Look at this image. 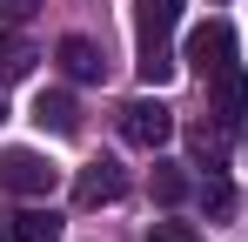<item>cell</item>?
<instances>
[{"label": "cell", "instance_id": "6", "mask_svg": "<svg viewBox=\"0 0 248 242\" xmlns=\"http://www.w3.org/2000/svg\"><path fill=\"white\" fill-rule=\"evenodd\" d=\"M54 61H61V74H67V81H101V68H108V54H101L87 34H67L61 47H54Z\"/></svg>", "mask_w": 248, "mask_h": 242}, {"label": "cell", "instance_id": "2", "mask_svg": "<svg viewBox=\"0 0 248 242\" xmlns=\"http://www.w3.org/2000/svg\"><path fill=\"white\" fill-rule=\"evenodd\" d=\"M61 168L34 148H0V195H54Z\"/></svg>", "mask_w": 248, "mask_h": 242}, {"label": "cell", "instance_id": "11", "mask_svg": "<svg viewBox=\"0 0 248 242\" xmlns=\"http://www.w3.org/2000/svg\"><path fill=\"white\" fill-rule=\"evenodd\" d=\"M195 195H202V208L215 215V222H221V215H235V182H228L221 168H208V175H202V189H195Z\"/></svg>", "mask_w": 248, "mask_h": 242}, {"label": "cell", "instance_id": "15", "mask_svg": "<svg viewBox=\"0 0 248 242\" xmlns=\"http://www.w3.org/2000/svg\"><path fill=\"white\" fill-rule=\"evenodd\" d=\"M34 7H41V0H0V20H7V27H20Z\"/></svg>", "mask_w": 248, "mask_h": 242}, {"label": "cell", "instance_id": "13", "mask_svg": "<svg viewBox=\"0 0 248 242\" xmlns=\"http://www.w3.org/2000/svg\"><path fill=\"white\" fill-rule=\"evenodd\" d=\"M188 189H195V182H188V168H174V161H155V202H161V208L188 202Z\"/></svg>", "mask_w": 248, "mask_h": 242}, {"label": "cell", "instance_id": "14", "mask_svg": "<svg viewBox=\"0 0 248 242\" xmlns=\"http://www.w3.org/2000/svg\"><path fill=\"white\" fill-rule=\"evenodd\" d=\"M148 242H202V236H195V222H155Z\"/></svg>", "mask_w": 248, "mask_h": 242}, {"label": "cell", "instance_id": "8", "mask_svg": "<svg viewBox=\"0 0 248 242\" xmlns=\"http://www.w3.org/2000/svg\"><path fill=\"white\" fill-rule=\"evenodd\" d=\"M34 121H41L47 135H74L81 128V108H74V94H41L34 101Z\"/></svg>", "mask_w": 248, "mask_h": 242}, {"label": "cell", "instance_id": "9", "mask_svg": "<svg viewBox=\"0 0 248 242\" xmlns=\"http://www.w3.org/2000/svg\"><path fill=\"white\" fill-rule=\"evenodd\" d=\"M188 141H195V155H208V168H215V161H221V148H228V141H235V121H195V128H188Z\"/></svg>", "mask_w": 248, "mask_h": 242}, {"label": "cell", "instance_id": "4", "mask_svg": "<svg viewBox=\"0 0 248 242\" xmlns=\"http://www.w3.org/2000/svg\"><path fill=\"white\" fill-rule=\"evenodd\" d=\"M181 61H188L202 81L228 74V68H235V27H228V20H208V27H195V34H188V47H181Z\"/></svg>", "mask_w": 248, "mask_h": 242}, {"label": "cell", "instance_id": "3", "mask_svg": "<svg viewBox=\"0 0 248 242\" xmlns=\"http://www.w3.org/2000/svg\"><path fill=\"white\" fill-rule=\"evenodd\" d=\"M168 135H174V108H168L161 94H134V101H121V141H134V148H161Z\"/></svg>", "mask_w": 248, "mask_h": 242}, {"label": "cell", "instance_id": "16", "mask_svg": "<svg viewBox=\"0 0 248 242\" xmlns=\"http://www.w3.org/2000/svg\"><path fill=\"white\" fill-rule=\"evenodd\" d=\"M0 242H20V229H14V208H0Z\"/></svg>", "mask_w": 248, "mask_h": 242}, {"label": "cell", "instance_id": "12", "mask_svg": "<svg viewBox=\"0 0 248 242\" xmlns=\"http://www.w3.org/2000/svg\"><path fill=\"white\" fill-rule=\"evenodd\" d=\"M14 229H20V242H61V215L54 208H14Z\"/></svg>", "mask_w": 248, "mask_h": 242}, {"label": "cell", "instance_id": "1", "mask_svg": "<svg viewBox=\"0 0 248 242\" xmlns=\"http://www.w3.org/2000/svg\"><path fill=\"white\" fill-rule=\"evenodd\" d=\"M174 20H181V0H134V68L148 87H161L181 61H174Z\"/></svg>", "mask_w": 248, "mask_h": 242}, {"label": "cell", "instance_id": "7", "mask_svg": "<svg viewBox=\"0 0 248 242\" xmlns=\"http://www.w3.org/2000/svg\"><path fill=\"white\" fill-rule=\"evenodd\" d=\"M208 101H215V115H221V121H235V128H242V115H248V74H242V61H235L228 74L208 81Z\"/></svg>", "mask_w": 248, "mask_h": 242}, {"label": "cell", "instance_id": "10", "mask_svg": "<svg viewBox=\"0 0 248 242\" xmlns=\"http://www.w3.org/2000/svg\"><path fill=\"white\" fill-rule=\"evenodd\" d=\"M41 54H34V40H20V34H0V87L7 81H20L27 68H34Z\"/></svg>", "mask_w": 248, "mask_h": 242}, {"label": "cell", "instance_id": "5", "mask_svg": "<svg viewBox=\"0 0 248 242\" xmlns=\"http://www.w3.org/2000/svg\"><path fill=\"white\" fill-rule=\"evenodd\" d=\"M127 189V175H121V161H87L81 175H74V208H108V202H121Z\"/></svg>", "mask_w": 248, "mask_h": 242}, {"label": "cell", "instance_id": "17", "mask_svg": "<svg viewBox=\"0 0 248 242\" xmlns=\"http://www.w3.org/2000/svg\"><path fill=\"white\" fill-rule=\"evenodd\" d=\"M0 121H7V101H0Z\"/></svg>", "mask_w": 248, "mask_h": 242}]
</instances>
